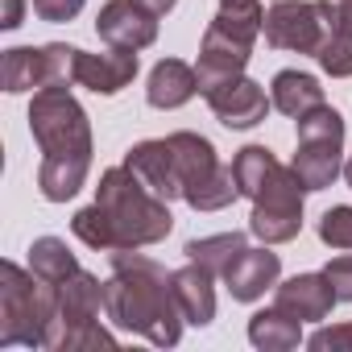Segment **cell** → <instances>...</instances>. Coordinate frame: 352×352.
<instances>
[{"label": "cell", "mask_w": 352, "mask_h": 352, "mask_svg": "<svg viewBox=\"0 0 352 352\" xmlns=\"http://www.w3.org/2000/svg\"><path fill=\"white\" fill-rule=\"evenodd\" d=\"M112 257V278L104 282V307L108 319L120 331L145 336L157 348H174L183 340V307L174 298L166 265L137 249H116Z\"/></svg>", "instance_id": "1"}, {"label": "cell", "mask_w": 352, "mask_h": 352, "mask_svg": "<svg viewBox=\"0 0 352 352\" xmlns=\"http://www.w3.org/2000/svg\"><path fill=\"white\" fill-rule=\"evenodd\" d=\"M30 133L42 149L38 187L46 199L67 204L87 187L91 170V120L71 87H42L30 104Z\"/></svg>", "instance_id": "2"}, {"label": "cell", "mask_w": 352, "mask_h": 352, "mask_svg": "<svg viewBox=\"0 0 352 352\" xmlns=\"http://www.w3.org/2000/svg\"><path fill=\"white\" fill-rule=\"evenodd\" d=\"M96 204L108 216V228H112V245L116 249H149V245H162L170 236V228H174L170 204L157 199L124 162L120 166H108L100 174Z\"/></svg>", "instance_id": "3"}, {"label": "cell", "mask_w": 352, "mask_h": 352, "mask_svg": "<svg viewBox=\"0 0 352 352\" xmlns=\"http://www.w3.org/2000/svg\"><path fill=\"white\" fill-rule=\"evenodd\" d=\"M54 319L58 286L17 261H0V348H46Z\"/></svg>", "instance_id": "4"}, {"label": "cell", "mask_w": 352, "mask_h": 352, "mask_svg": "<svg viewBox=\"0 0 352 352\" xmlns=\"http://www.w3.org/2000/svg\"><path fill=\"white\" fill-rule=\"evenodd\" d=\"M108 319L104 307V282L87 270H75L67 282H58V319L50 327L46 348L50 352H83V348H116V336L100 323Z\"/></svg>", "instance_id": "5"}, {"label": "cell", "mask_w": 352, "mask_h": 352, "mask_svg": "<svg viewBox=\"0 0 352 352\" xmlns=\"http://www.w3.org/2000/svg\"><path fill=\"white\" fill-rule=\"evenodd\" d=\"M166 141H170L174 166H179V183H183L187 208H195V212H220V208H228L241 195L232 166H220L216 145L208 137H199L191 129H179V133H170Z\"/></svg>", "instance_id": "6"}, {"label": "cell", "mask_w": 352, "mask_h": 352, "mask_svg": "<svg viewBox=\"0 0 352 352\" xmlns=\"http://www.w3.org/2000/svg\"><path fill=\"white\" fill-rule=\"evenodd\" d=\"M298 124V149L290 157V170L298 174V183L307 191H327L340 179V153H344V116L331 104L311 108Z\"/></svg>", "instance_id": "7"}, {"label": "cell", "mask_w": 352, "mask_h": 352, "mask_svg": "<svg viewBox=\"0 0 352 352\" xmlns=\"http://www.w3.org/2000/svg\"><path fill=\"white\" fill-rule=\"evenodd\" d=\"M302 195L307 187L298 183V174L290 166H278L270 174V183L253 195L249 212V232L261 245H286L302 232Z\"/></svg>", "instance_id": "8"}, {"label": "cell", "mask_w": 352, "mask_h": 352, "mask_svg": "<svg viewBox=\"0 0 352 352\" xmlns=\"http://www.w3.org/2000/svg\"><path fill=\"white\" fill-rule=\"evenodd\" d=\"M265 42L274 50H294V54H319L327 30L323 5L319 0H278L265 13Z\"/></svg>", "instance_id": "9"}, {"label": "cell", "mask_w": 352, "mask_h": 352, "mask_svg": "<svg viewBox=\"0 0 352 352\" xmlns=\"http://www.w3.org/2000/svg\"><path fill=\"white\" fill-rule=\"evenodd\" d=\"M96 34L112 50H145L157 42V17L141 5V0H108L96 17Z\"/></svg>", "instance_id": "10"}, {"label": "cell", "mask_w": 352, "mask_h": 352, "mask_svg": "<svg viewBox=\"0 0 352 352\" xmlns=\"http://www.w3.org/2000/svg\"><path fill=\"white\" fill-rule=\"evenodd\" d=\"M212 116L224 124V129H257L265 120V112L274 108V100L265 96V87L249 75H236L228 83H220L212 96H204Z\"/></svg>", "instance_id": "11"}, {"label": "cell", "mask_w": 352, "mask_h": 352, "mask_svg": "<svg viewBox=\"0 0 352 352\" xmlns=\"http://www.w3.org/2000/svg\"><path fill=\"white\" fill-rule=\"evenodd\" d=\"M249 58H253V46H249V42H236V38H228L224 30L208 25L204 46H199V63H195V75H199V96H212L220 83H228V79L245 75Z\"/></svg>", "instance_id": "12"}, {"label": "cell", "mask_w": 352, "mask_h": 352, "mask_svg": "<svg viewBox=\"0 0 352 352\" xmlns=\"http://www.w3.org/2000/svg\"><path fill=\"white\" fill-rule=\"evenodd\" d=\"M336 302H340V298H336V290H331V282H327L323 274H294V278H286V282L274 286V307H282V311L294 315L298 323H319V319H327Z\"/></svg>", "instance_id": "13"}, {"label": "cell", "mask_w": 352, "mask_h": 352, "mask_svg": "<svg viewBox=\"0 0 352 352\" xmlns=\"http://www.w3.org/2000/svg\"><path fill=\"white\" fill-rule=\"evenodd\" d=\"M124 166L137 174V179L157 195V199H183V183H179V166H174V153H170V141H137L129 153H124Z\"/></svg>", "instance_id": "14"}, {"label": "cell", "mask_w": 352, "mask_h": 352, "mask_svg": "<svg viewBox=\"0 0 352 352\" xmlns=\"http://www.w3.org/2000/svg\"><path fill=\"white\" fill-rule=\"evenodd\" d=\"M137 54L133 50H104V54H87V50H79V58H75V83H83L87 91H96V96H116V91H124L133 79H137Z\"/></svg>", "instance_id": "15"}, {"label": "cell", "mask_w": 352, "mask_h": 352, "mask_svg": "<svg viewBox=\"0 0 352 352\" xmlns=\"http://www.w3.org/2000/svg\"><path fill=\"white\" fill-rule=\"evenodd\" d=\"M278 278H282V261H278V253H270V245H265V249H245V253L228 265L224 286H228V294H232L236 302H257L270 286H278Z\"/></svg>", "instance_id": "16"}, {"label": "cell", "mask_w": 352, "mask_h": 352, "mask_svg": "<svg viewBox=\"0 0 352 352\" xmlns=\"http://www.w3.org/2000/svg\"><path fill=\"white\" fill-rule=\"evenodd\" d=\"M199 96V75L191 63L183 58H162L153 71H149V83H145V100L149 108H162V112H174L183 108L187 100Z\"/></svg>", "instance_id": "17"}, {"label": "cell", "mask_w": 352, "mask_h": 352, "mask_svg": "<svg viewBox=\"0 0 352 352\" xmlns=\"http://www.w3.org/2000/svg\"><path fill=\"white\" fill-rule=\"evenodd\" d=\"M170 286H174V298L183 307V319L191 327H208L216 319V286H212V274L195 261H187L183 270L170 274Z\"/></svg>", "instance_id": "18"}, {"label": "cell", "mask_w": 352, "mask_h": 352, "mask_svg": "<svg viewBox=\"0 0 352 352\" xmlns=\"http://www.w3.org/2000/svg\"><path fill=\"white\" fill-rule=\"evenodd\" d=\"M270 100H274V108H278L282 116L298 120V116H307L311 108L323 104V87H319V79L307 75V71H278L274 83H270Z\"/></svg>", "instance_id": "19"}, {"label": "cell", "mask_w": 352, "mask_h": 352, "mask_svg": "<svg viewBox=\"0 0 352 352\" xmlns=\"http://www.w3.org/2000/svg\"><path fill=\"white\" fill-rule=\"evenodd\" d=\"M249 344L261 348V352H290V348L302 344V323L294 315H286L282 307L257 311L249 319Z\"/></svg>", "instance_id": "20"}, {"label": "cell", "mask_w": 352, "mask_h": 352, "mask_svg": "<svg viewBox=\"0 0 352 352\" xmlns=\"http://www.w3.org/2000/svg\"><path fill=\"white\" fill-rule=\"evenodd\" d=\"M0 83H5L9 96H21V91H42L46 87V54L42 46H13L0 58Z\"/></svg>", "instance_id": "21"}, {"label": "cell", "mask_w": 352, "mask_h": 352, "mask_svg": "<svg viewBox=\"0 0 352 352\" xmlns=\"http://www.w3.org/2000/svg\"><path fill=\"white\" fill-rule=\"evenodd\" d=\"M249 249V241H245V232H216V236H199V241H187V261H195V265H204L212 278H224L228 274V265L241 257Z\"/></svg>", "instance_id": "22"}, {"label": "cell", "mask_w": 352, "mask_h": 352, "mask_svg": "<svg viewBox=\"0 0 352 352\" xmlns=\"http://www.w3.org/2000/svg\"><path fill=\"white\" fill-rule=\"evenodd\" d=\"M216 30H224L236 42H257L265 30V13H261V0H220V9L212 17Z\"/></svg>", "instance_id": "23"}, {"label": "cell", "mask_w": 352, "mask_h": 352, "mask_svg": "<svg viewBox=\"0 0 352 352\" xmlns=\"http://www.w3.org/2000/svg\"><path fill=\"white\" fill-rule=\"evenodd\" d=\"M30 270L38 274V278H46V282H67L75 270H83L79 265V257L67 249V241H58V236H38L34 245H30Z\"/></svg>", "instance_id": "24"}, {"label": "cell", "mask_w": 352, "mask_h": 352, "mask_svg": "<svg viewBox=\"0 0 352 352\" xmlns=\"http://www.w3.org/2000/svg\"><path fill=\"white\" fill-rule=\"evenodd\" d=\"M278 166H282V162H278L265 145H245V149L232 157V174H236L241 195H245V199H253V195L270 183V174H274Z\"/></svg>", "instance_id": "25"}, {"label": "cell", "mask_w": 352, "mask_h": 352, "mask_svg": "<svg viewBox=\"0 0 352 352\" xmlns=\"http://www.w3.org/2000/svg\"><path fill=\"white\" fill-rule=\"evenodd\" d=\"M71 232L87 245V249H96V253H112L116 245H112V228H108V216H104V208L100 204H91V208H79L75 216H71Z\"/></svg>", "instance_id": "26"}, {"label": "cell", "mask_w": 352, "mask_h": 352, "mask_svg": "<svg viewBox=\"0 0 352 352\" xmlns=\"http://www.w3.org/2000/svg\"><path fill=\"white\" fill-rule=\"evenodd\" d=\"M315 58L331 79H352V30H331Z\"/></svg>", "instance_id": "27"}, {"label": "cell", "mask_w": 352, "mask_h": 352, "mask_svg": "<svg viewBox=\"0 0 352 352\" xmlns=\"http://www.w3.org/2000/svg\"><path fill=\"white\" fill-rule=\"evenodd\" d=\"M42 54H46V87H71V83H75V58H79V46L50 42V46H42Z\"/></svg>", "instance_id": "28"}, {"label": "cell", "mask_w": 352, "mask_h": 352, "mask_svg": "<svg viewBox=\"0 0 352 352\" xmlns=\"http://www.w3.org/2000/svg\"><path fill=\"white\" fill-rule=\"evenodd\" d=\"M319 241L331 245V249H352V208L348 204L327 208L319 216Z\"/></svg>", "instance_id": "29"}, {"label": "cell", "mask_w": 352, "mask_h": 352, "mask_svg": "<svg viewBox=\"0 0 352 352\" xmlns=\"http://www.w3.org/2000/svg\"><path fill=\"white\" fill-rule=\"evenodd\" d=\"M307 344H311V352H352V323L319 327Z\"/></svg>", "instance_id": "30"}, {"label": "cell", "mask_w": 352, "mask_h": 352, "mask_svg": "<svg viewBox=\"0 0 352 352\" xmlns=\"http://www.w3.org/2000/svg\"><path fill=\"white\" fill-rule=\"evenodd\" d=\"M87 0H34V13L50 25H63V21H75L83 13Z\"/></svg>", "instance_id": "31"}, {"label": "cell", "mask_w": 352, "mask_h": 352, "mask_svg": "<svg viewBox=\"0 0 352 352\" xmlns=\"http://www.w3.org/2000/svg\"><path fill=\"white\" fill-rule=\"evenodd\" d=\"M323 278L331 282V290H336L340 302H352V253L348 257H331L323 265Z\"/></svg>", "instance_id": "32"}, {"label": "cell", "mask_w": 352, "mask_h": 352, "mask_svg": "<svg viewBox=\"0 0 352 352\" xmlns=\"http://www.w3.org/2000/svg\"><path fill=\"white\" fill-rule=\"evenodd\" d=\"M327 30H352V0H319Z\"/></svg>", "instance_id": "33"}, {"label": "cell", "mask_w": 352, "mask_h": 352, "mask_svg": "<svg viewBox=\"0 0 352 352\" xmlns=\"http://www.w3.org/2000/svg\"><path fill=\"white\" fill-rule=\"evenodd\" d=\"M5 13H0V30H17L25 21V0H0Z\"/></svg>", "instance_id": "34"}, {"label": "cell", "mask_w": 352, "mask_h": 352, "mask_svg": "<svg viewBox=\"0 0 352 352\" xmlns=\"http://www.w3.org/2000/svg\"><path fill=\"white\" fill-rule=\"evenodd\" d=\"M141 5H145V9H149L153 17H166V13H170L174 5H179V0H141Z\"/></svg>", "instance_id": "35"}, {"label": "cell", "mask_w": 352, "mask_h": 352, "mask_svg": "<svg viewBox=\"0 0 352 352\" xmlns=\"http://www.w3.org/2000/svg\"><path fill=\"white\" fill-rule=\"evenodd\" d=\"M344 179H348V187H352V157L344 162Z\"/></svg>", "instance_id": "36"}]
</instances>
